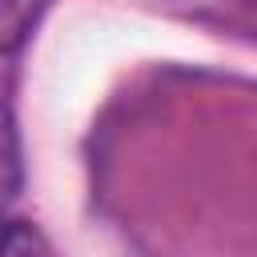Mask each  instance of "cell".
I'll list each match as a JSON object with an SVG mask.
<instances>
[{"label":"cell","instance_id":"obj_1","mask_svg":"<svg viewBox=\"0 0 257 257\" xmlns=\"http://www.w3.org/2000/svg\"><path fill=\"white\" fill-rule=\"evenodd\" d=\"M0 257H56L44 233L28 221H8L0 229Z\"/></svg>","mask_w":257,"mask_h":257},{"label":"cell","instance_id":"obj_2","mask_svg":"<svg viewBox=\"0 0 257 257\" xmlns=\"http://www.w3.org/2000/svg\"><path fill=\"white\" fill-rule=\"evenodd\" d=\"M36 12H40V0H0V52L16 48L28 36Z\"/></svg>","mask_w":257,"mask_h":257},{"label":"cell","instance_id":"obj_3","mask_svg":"<svg viewBox=\"0 0 257 257\" xmlns=\"http://www.w3.org/2000/svg\"><path fill=\"white\" fill-rule=\"evenodd\" d=\"M16 181H20V165H16V133H12V120L0 104V205L12 201L16 193Z\"/></svg>","mask_w":257,"mask_h":257}]
</instances>
